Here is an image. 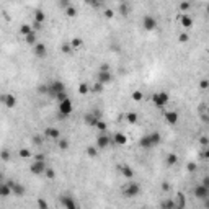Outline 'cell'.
<instances>
[{"mask_svg":"<svg viewBox=\"0 0 209 209\" xmlns=\"http://www.w3.org/2000/svg\"><path fill=\"white\" fill-rule=\"evenodd\" d=\"M62 90H65V87L61 80H52L51 83H47V95L52 98H56V95L59 92H62Z\"/></svg>","mask_w":209,"mask_h":209,"instance_id":"1","label":"cell"},{"mask_svg":"<svg viewBox=\"0 0 209 209\" xmlns=\"http://www.w3.org/2000/svg\"><path fill=\"white\" fill-rule=\"evenodd\" d=\"M152 100H154V105L157 108H163L165 105L170 101V95L167 92H159V93H155L154 97H152Z\"/></svg>","mask_w":209,"mask_h":209,"instance_id":"2","label":"cell"},{"mask_svg":"<svg viewBox=\"0 0 209 209\" xmlns=\"http://www.w3.org/2000/svg\"><path fill=\"white\" fill-rule=\"evenodd\" d=\"M72 110H74V106H72V101H70L69 98L59 101V113H61V116H62V118L70 116V115H72Z\"/></svg>","mask_w":209,"mask_h":209,"instance_id":"3","label":"cell"},{"mask_svg":"<svg viewBox=\"0 0 209 209\" xmlns=\"http://www.w3.org/2000/svg\"><path fill=\"white\" fill-rule=\"evenodd\" d=\"M139 193H141V186H139V183H136V182L127 183V186L124 188V196L126 198H136Z\"/></svg>","mask_w":209,"mask_h":209,"instance_id":"4","label":"cell"},{"mask_svg":"<svg viewBox=\"0 0 209 209\" xmlns=\"http://www.w3.org/2000/svg\"><path fill=\"white\" fill-rule=\"evenodd\" d=\"M142 26H144L145 31H154L157 28V20L152 15H145L142 18Z\"/></svg>","mask_w":209,"mask_h":209,"instance_id":"5","label":"cell"},{"mask_svg":"<svg viewBox=\"0 0 209 209\" xmlns=\"http://www.w3.org/2000/svg\"><path fill=\"white\" fill-rule=\"evenodd\" d=\"M31 173L33 175H41V173H44V170H46V163H44V160H35V162L31 163Z\"/></svg>","mask_w":209,"mask_h":209,"instance_id":"6","label":"cell"},{"mask_svg":"<svg viewBox=\"0 0 209 209\" xmlns=\"http://www.w3.org/2000/svg\"><path fill=\"white\" fill-rule=\"evenodd\" d=\"M8 183V186L12 188V193L15 194V196H23L25 194V186H23L21 183H16V182H7Z\"/></svg>","mask_w":209,"mask_h":209,"instance_id":"7","label":"cell"},{"mask_svg":"<svg viewBox=\"0 0 209 209\" xmlns=\"http://www.w3.org/2000/svg\"><path fill=\"white\" fill-rule=\"evenodd\" d=\"M193 193H194V196H196L198 199H204V198L209 196V188L204 186V185H198V186L194 188Z\"/></svg>","mask_w":209,"mask_h":209,"instance_id":"8","label":"cell"},{"mask_svg":"<svg viewBox=\"0 0 209 209\" xmlns=\"http://www.w3.org/2000/svg\"><path fill=\"white\" fill-rule=\"evenodd\" d=\"M97 80L100 83H110L111 80H113V75L110 74V70H100L98 72V77H97Z\"/></svg>","mask_w":209,"mask_h":209,"instance_id":"9","label":"cell"},{"mask_svg":"<svg viewBox=\"0 0 209 209\" xmlns=\"http://www.w3.org/2000/svg\"><path fill=\"white\" fill-rule=\"evenodd\" d=\"M61 204H62L65 209H75L77 207V203L72 199V196H65V194L61 196Z\"/></svg>","mask_w":209,"mask_h":209,"instance_id":"10","label":"cell"},{"mask_svg":"<svg viewBox=\"0 0 209 209\" xmlns=\"http://www.w3.org/2000/svg\"><path fill=\"white\" fill-rule=\"evenodd\" d=\"M110 144H111L110 137L105 136V132H101V134L98 136V139H97V147H98V149H105V147H108Z\"/></svg>","mask_w":209,"mask_h":209,"instance_id":"11","label":"cell"},{"mask_svg":"<svg viewBox=\"0 0 209 209\" xmlns=\"http://www.w3.org/2000/svg\"><path fill=\"white\" fill-rule=\"evenodd\" d=\"M35 54L38 56V57H46L47 49H46V46L42 44V42H36L35 44Z\"/></svg>","mask_w":209,"mask_h":209,"instance_id":"12","label":"cell"},{"mask_svg":"<svg viewBox=\"0 0 209 209\" xmlns=\"http://www.w3.org/2000/svg\"><path fill=\"white\" fill-rule=\"evenodd\" d=\"M44 134H46V137H49V139H59L61 131L57 129V127H46Z\"/></svg>","mask_w":209,"mask_h":209,"instance_id":"13","label":"cell"},{"mask_svg":"<svg viewBox=\"0 0 209 209\" xmlns=\"http://www.w3.org/2000/svg\"><path fill=\"white\" fill-rule=\"evenodd\" d=\"M139 147H142V149H152V141H150V136L149 134H145V136H142L141 139H139Z\"/></svg>","mask_w":209,"mask_h":209,"instance_id":"14","label":"cell"},{"mask_svg":"<svg viewBox=\"0 0 209 209\" xmlns=\"http://www.w3.org/2000/svg\"><path fill=\"white\" fill-rule=\"evenodd\" d=\"M165 121H167L168 124H177V123H178V113L177 111L165 113Z\"/></svg>","mask_w":209,"mask_h":209,"instance_id":"15","label":"cell"},{"mask_svg":"<svg viewBox=\"0 0 209 209\" xmlns=\"http://www.w3.org/2000/svg\"><path fill=\"white\" fill-rule=\"evenodd\" d=\"M3 105H5L7 108H15V106H16V98H15V95L7 93V95H5V101H3Z\"/></svg>","mask_w":209,"mask_h":209,"instance_id":"16","label":"cell"},{"mask_svg":"<svg viewBox=\"0 0 209 209\" xmlns=\"http://www.w3.org/2000/svg\"><path fill=\"white\" fill-rule=\"evenodd\" d=\"M12 194V188L8 186V183H0V198H7Z\"/></svg>","mask_w":209,"mask_h":209,"instance_id":"17","label":"cell"},{"mask_svg":"<svg viewBox=\"0 0 209 209\" xmlns=\"http://www.w3.org/2000/svg\"><path fill=\"white\" fill-rule=\"evenodd\" d=\"M100 119V115H93V113H88V115H85V123H87L88 126H95Z\"/></svg>","mask_w":209,"mask_h":209,"instance_id":"18","label":"cell"},{"mask_svg":"<svg viewBox=\"0 0 209 209\" xmlns=\"http://www.w3.org/2000/svg\"><path fill=\"white\" fill-rule=\"evenodd\" d=\"M180 23H182V25L185 26V28H191L193 26V20H191V16H188V15H183L180 16Z\"/></svg>","mask_w":209,"mask_h":209,"instance_id":"19","label":"cell"},{"mask_svg":"<svg viewBox=\"0 0 209 209\" xmlns=\"http://www.w3.org/2000/svg\"><path fill=\"white\" fill-rule=\"evenodd\" d=\"M177 162H178L177 154H168L167 159H165V163H167L168 167H173V165H177Z\"/></svg>","mask_w":209,"mask_h":209,"instance_id":"20","label":"cell"},{"mask_svg":"<svg viewBox=\"0 0 209 209\" xmlns=\"http://www.w3.org/2000/svg\"><path fill=\"white\" fill-rule=\"evenodd\" d=\"M129 12H131V7L127 5V2H123L121 5H119V8H118V13H119V15H123V16H126Z\"/></svg>","mask_w":209,"mask_h":209,"instance_id":"21","label":"cell"},{"mask_svg":"<svg viewBox=\"0 0 209 209\" xmlns=\"http://www.w3.org/2000/svg\"><path fill=\"white\" fill-rule=\"evenodd\" d=\"M115 142L118 145H124L127 142V137L124 134H121V132H116V134H115Z\"/></svg>","mask_w":209,"mask_h":209,"instance_id":"22","label":"cell"},{"mask_svg":"<svg viewBox=\"0 0 209 209\" xmlns=\"http://www.w3.org/2000/svg\"><path fill=\"white\" fill-rule=\"evenodd\" d=\"M149 136H150V141H152V145H154V147H155V145H159V144H160V141H162V137H160V134H159L157 131H155V132H150Z\"/></svg>","mask_w":209,"mask_h":209,"instance_id":"23","label":"cell"},{"mask_svg":"<svg viewBox=\"0 0 209 209\" xmlns=\"http://www.w3.org/2000/svg\"><path fill=\"white\" fill-rule=\"evenodd\" d=\"M64 12H65V15H67L69 18H74V16H77V10H75V7H72V5L65 7V8H64Z\"/></svg>","mask_w":209,"mask_h":209,"instance_id":"24","label":"cell"},{"mask_svg":"<svg viewBox=\"0 0 209 209\" xmlns=\"http://www.w3.org/2000/svg\"><path fill=\"white\" fill-rule=\"evenodd\" d=\"M25 41L28 42V44H33V46H35L36 42H38V41H36V33L31 31L30 35H26V36H25Z\"/></svg>","mask_w":209,"mask_h":209,"instance_id":"25","label":"cell"},{"mask_svg":"<svg viewBox=\"0 0 209 209\" xmlns=\"http://www.w3.org/2000/svg\"><path fill=\"white\" fill-rule=\"evenodd\" d=\"M119 170H121V173L124 175L126 178H129V180H131L132 177H134V172H132V170H131L129 167H119Z\"/></svg>","mask_w":209,"mask_h":209,"instance_id":"26","label":"cell"},{"mask_svg":"<svg viewBox=\"0 0 209 209\" xmlns=\"http://www.w3.org/2000/svg\"><path fill=\"white\" fill-rule=\"evenodd\" d=\"M103 88H105V85H103V83H100L98 80H97V83L90 87V92H93V93H100V92H103Z\"/></svg>","mask_w":209,"mask_h":209,"instance_id":"27","label":"cell"},{"mask_svg":"<svg viewBox=\"0 0 209 209\" xmlns=\"http://www.w3.org/2000/svg\"><path fill=\"white\" fill-rule=\"evenodd\" d=\"M44 20H46V15H44V12L38 10V12L35 13V21H38V23H42Z\"/></svg>","mask_w":209,"mask_h":209,"instance_id":"28","label":"cell"},{"mask_svg":"<svg viewBox=\"0 0 209 209\" xmlns=\"http://www.w3.org/2000/svg\"><path fill=\"white\" fill-rule=\"evenodd\" d=\"M132 100H134V101H141L142 98H144V92H141V90H136V92H132Z\"/></svg>","mask_w":209,"mask_h":209,"instance_id":"29","label":"cell"},{"mask_svg":"<svg viewBox=\"0 0 209 209\" xmlns=\"http://www.w3.org/2000/svg\"><path fill=\"white\" fill-rule=\"evenodd\" d=\"M95 127H97V129H98L100 132H105V131L108 129L106 123H105V121H101V119H98V123H97V124H95Z\"/></svg>","mask_w":209,"mask_h":209,"instance_id":"30","label":"cell"},{"mask_svg":"<svg viewBox=\"0 0 209 209\" xmlns=\"http://www.w3.org/2000/svg\"><path fill=\"white\" fill-rule=\"evenodd\" d=\"M85 3L90 7H93V8H100L101 7V0H85Z\"/></svg>","mask_w":209,"mask_h":209,"instance_id":"31","label":"cell"},{"mask_svg":"<svg viewBox=\"0 0 209 209\" xmlns=\"http://www.w3.org/2000/svg\"><path fill=\"white\" fill-rule=\"evenodd\" d=\"M18 155H20L21 159H30V157H31V150L30 149H20Z\"/></svg>","mask_w":209,"mask_h":209,"instance_id":"32","label":"cell"},{"mask_svg":"<svg viewBox=\"0 0 209 209\" xmlns=\"http://www.w3.org/2000/svg\"><path fill=\"white\" fill-rule=\"evenodd\" d=\"M162 207L163 209H172V207H177V204H175L172 199H165V201L162 203Z\"/></svg>","mask_w":209,"mask_h":209,"instance_id":"33","label":"cell"},{"mask_svg":"<svg viewBox=\"0 0 209 209\" xmlns=\"http://www.w3.org/2000/svg\"><path fill=\"white\" fill-rule=\"evenodd\" d=\"M88 92H90V87H88L87 83H80L79 85V93L80 95H87Z\"/></svg>","mask_w":209,"mask_h":209,"instance_id":"34","label":"cell"},{"mask_svg":"<svg viewBox=\"0 0 209 209\" xmlns=\"http://www.w3.org/2000/svg\"><path fill=\"white\" fill-rule=\"evenodd\" d=\"M126 121L131 123V124H134V123L137 121V115H136V113H127V115H126Z\"/></svg>","mask_w":209,"mask_h":209,"instance_id":"35","label":"cell"},{"mask_svg":"<svg viewBox=\"0 0 209 209\" xmlns=\"http://www.w3.org/2000/svg\"><path fill=\"white\" fill-rule=\"evenodd\" d=\"M33 31V28L30 26V25H23L21 28H20V33H21V35L23 36H26V35H30V33Z\"/></svg>","mask_w":209,"mask_h":209,"instance_id":"36","label":"cell"},{"mask_svg":"<svg viewBox=\"0 0 209 209\" xmlns=\"http://www.w3.org/2000/svg\"><path fill=\"white\" fill-rule=\"evenodd\" d=\"M59 149L61 150H65V149H69V141L67 139H59Z\"/></svg>","mask_w":209,"mask_h":209,"instance_id":"37","label":"cell"},{"mask_svg":"<svg viewBox=\"0 0 209 209\" xmlns=\"http://www.w3.org/2000/svg\"><path fill=\"white\" fill-rule=\"evenodd\" d=\"M177 204V209L180 207H185V204H186V201H185V196L183 194H178V203H175Z\"/></svg>","mask_w":209,"mask_h":209,"instance_id":"38","label":"cell"},{"mask_svg":"<svg viewBox=\"0 0 209 209\" xmlns=\"http://www.w3.org/2000/svg\"><path fill=\"white\" fill-rule=\"evenodd\" d=\"M0 159H2L3 162H8V160H10V152H8V150H2V152H0Z\"/></svg>","mask_w":209,"mask_h":209,"instance_id":"39","label":"cell"},{"mask_svg":"<svg viewBox=\"0 0 209 209\" xmlns=\"http://www.w3.org/2000/svg\"><path fill=\"white\" fill-rule=\"evenodd\" d=\"M65 98H69L65 90H62V92H59L57 95H56V100H57V101H62V100H65Z\"/></svg>","mask_w":209,"mask_h":209,"instance_id":"40","label":"cell"},{"mask_svg":"<svg viewBox=\"0 0 209 209\" xmlns=\"http://www.w3.org/2000/svg\"><path fill=\"white\" fill-rule=\"evenodd\" d=\"M82 44H83V41L80 39V38H74L72 42H70V46H72V47H80Z\"/></svg>","mask_w":209,"mask_h":209,"instance_id":"41","label":"cell"},{"mask_svg":"<svg viewBox=\"0 0 209 209\" xmlns=\"http://www.w3.org/2000/svg\"><path fill=\"white\" fill-rule=\"evenodd\" d=\"M87 154H88L90 157H97V154H98V147H88V149H87Z\"/></svg>","mask_w":209,"mask_h":209,"instance_id":"42","label":"cell"},{"mask_svg":"<svg viewBox=\"0 0 209 209\" xmlns=\"http://www.w3.org/2000/svg\"><path fill=\"white\" fill-rule=\"evenodd\" d=\"M44 173H46V178H49V180H52V178L56 177V172H54L52 168H46Z\"/></svg>","mask_w":209,"mask_h":209,"instance_id":"43","label":"cell"},{"mask_svg":"<svg viewBox=\"0 0 209 209\" xmlns=\"http://www.w3.org/2000/svg\"><path fill=\"white\" fill-rule=\"evenodd\" d=\"M62 52L64 54H72V46L70 44H62Z\"/></svg>","mask_w":209,"mask_h":209,"instance_id":"44","label":"cell"},{"mask_svg":"<svg viewBox=\"0 0 209 209\" xmlns=\"http://www.w3.org/2000/svg\"><path fill=\"white\" fill-rule=\"evenodd\" d=\"M38 93L39 95H47V85H39V87H38Z\"/></svg>","mask_w":209,"mask_h":209,"instance_id":"45","label":"cell"},{"mask_svg":"<svg viewBox=\"0 0 209 209\" xmlns=\"http://www.w3.org/2000/svg\"><path fill=\"white\" fill-rule=\"evenodd\" d=\"M188 8H189V2H182L180 3V10L182 12H186Z\"/></svg>","mask_w":209,"mask_h":209,"instance_id":"46","label":"cell"},{"mask_svg":"<svg viewBox=\"0 0 209 209\" xmlns=\"http://www.w3.org/2000/svg\"><path fill=\"white\" fill-rule=\"evenodd\" d=\"M186 168H188V172H191V173H193V172H196V168H198V167H196V163H194V162H189Z\"/></svg>","mask_w":209,"mask_h":209,"instance_id":"47","label":"cell"},{"mask_svg":"<svg viewBox=\"0 0 209 209\" xmlns=\"http://www.w3.org/2000/svg\"><path fill=\"white\" fill-rule=\"evenodd\" d=\"M33 142H35L36 145H41V144H42V137H39V136H35V137H33Z\"/></svg>","mask_w":209,"mask_h":209,"instance_id":"48","label":"cell"},{"mask_svg":"<svg viewBox=\"0 0 209 209\" xmlns=\"http://www.w3.org/2000/svg\"><path fill=\"white\" fill-rule=\"evenodd\" d=\"M105 16H106V18H113V16H115V12L108 8V10H105Z\"/></svg>","mask_w":209,"mask_h":209,"instance_id":"49","label":"cell"},{"mask_svg":"<svg viewBox=\"0 0 209 209\" xmlns=\"http://www.w3.org/2000/svg\"><path fill=\"white\" fill-rule=\"evenodd\" d=\"M178 39L182 41V42H186V41H188V35H185V33H182V35H180V38H178Z\"/></svg>","mask_w":209,"mask_h":209,"instance_id":"50","label":"cell"},{"mask_svg":"<svg viewBox=\"0 0 209 209\" xmlns=\"http://www.w3.org/2000/svg\"><path fill=\"white\" fill-rule=\"evenodd\" d=\"M41 28H42V23H38V21L33 23V30H41Z\"/></svg>","mask_w":209,"mask_h":209,"instance_id":"51","label":"cell"},{"mask_svg":"<svg viewBox=\"0 0 209 209\" xmlns=\"http://www.w3.org/2000/svg\"><path fill=\"white\" fill-rule=\"evenodd\" d=\"M38 206H41V207H47V203L44 201V199H38Z\"/></svg>","mask_w":209,"mask_h":209,"instance_id":"52","label":"cell"},{"mask_svg":"<svg viewBox=\"0 0 209 209\" xmlns=\"http://www.w3.org/2000/svg\"><path fill=\"white\" fill-rule=\"evenodd\" d=\"M69 5H70V2H69V0H61V7H62V8L69 7Z\"/></svg>","mask_w":209,"mask_h":209,"instance_id":"53","label":"cell"},{"mask_svg":"<svg viewBox=\"0 0 209 209\" xmlns=\"http://www.w3.org/2000/svg\"><path fill=\"white\" fill-rule=\"evenodd\" d=\"M207 85H209V82H207L206 79H204L203 82H201V88H203V90H206V88H207Z\"/></svg>","mask_w":209,"mask_h":209,"instance_id":"54","label":"cell"},{"mask_svg":"<svg viewBox=\"0 0 209 209\" xmlns=\"http://www.w3.org/2000/svg\"><path fill=\"white\" fill-rule=\"evenodd\" d=\"M203 144V147H207V137H201V141H199Z\"/></svg>","mask_w":209,"mask_h":209,"instance_id":"55","label":"cell"},{"mask_svg":"<svg viewBox=\"0 0 209 209\" xmlns=\"http://www.w3.org/2000/svg\"><path fill=\"white\" fill-rule=\"evenodd\" d=\"M201 185H204V186H207V188H209V178H207V177H204V178H203V183H201Z\"/></svg>","mask_w":209,"mask_h":209,"instance_id":"56","label":"cell"},{"mask_svg":"<svg viewBox=\"0 0 209 209\" xmlns=\"http://www.w3.org/2000/svg\"><path fill=\"white\" fill-rule=\"evenodd\" d=\"M35 160H44V154H38V155H35Z\"/></svg>","mask_w":209,"mask_h":209,"instance_id":"57","label":"cell"},{"mask_svg":"<svg viewBox=\"0 0 209 209\" xmlns=\"http://www.w3.org/2000/svg\"><path fill=\"white\" fill-rule=\"evenodd\" d=\"M100 70H110V67H108V64H103L101 67H100Z\"/></svg>","mask_w":209,"mask_h":209,"instance_id":"58","label":"cell"},{"mask_svg":"<svg viewBox=\"0 0 209 209\" xmlns=\"http://www.w3.org/2000/svg\"><path fill=\"white\" fill-rule=\"evenodd\" d=\"M201 155H203V157H201V159H204V160H206V159H207V157H209V154H207V152H206V150H204V152H203V154H201Z\"/></svg>","mask_w":209,"mask_h":209,"instance_id":"59","label":"cell"},{"mask_svg":"<svg viewBox=\"0 0 209 209\" xmlns=\"http://www.w3.org/2000/svg\"><path fill=\"white\" fill-rule=\"evenodd\" d=\"M5 95H7V93H2V95H0V103L5 101Z\"/></svg>","mask_w":209,"mask_h":209,"instance_id":"60","label":"cell"},{"mask_svg":"<svg viewBox=\"0 0 209 209\" xmlns=\"http://www.w3.org/2000/svg\"><path fill=\"white\" fill-rule=\"evenodd\" d=\"M162 188L165 189V191H168V189H170V186H168V183H163V185H162Z\"/></svg>","mask_w":209,"mask_h":209,"instance_id":"61","label":"cell"},{"mask_svg":"<svg viewBox=\"0 0 209 209\" xmlns=\"http://www.w3.org/2000/svg\"><path fill=\"white\" fill-rule=\"evenodd\" d=\"M201 118H203V121H204V123H207V115H203Z\"/></svg>","mask_w":209,"mask_h":209,"instance_id":"62","label":"cell"},{"mask_svg":"<svg viewBox=\"0 0 209 209\" xmlns=\"http://www.w3.org/2000/svg\"><path fill=\"white\" fill-rule=\"evenodd\" d=\"M118 2H119V3H123V2H127V0H118Z\"/></svg>","mask_w":209,"mask_h":209,"instance_id":"63","label":"cell"}]
</instances>
